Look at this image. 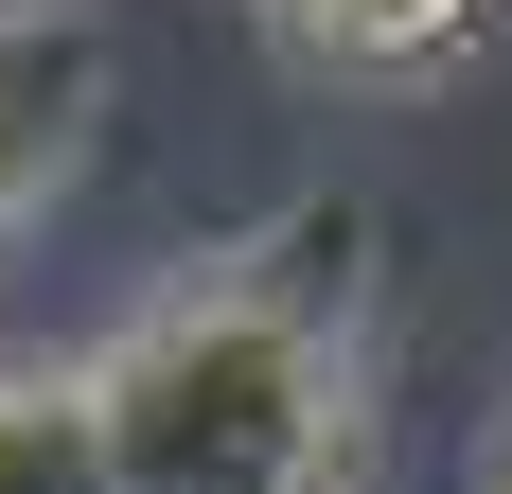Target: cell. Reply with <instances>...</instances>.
<instances>
[{
	"label": "cell",
	"instance_id": "1",
	"mask_svg": "<svg viewBox=\"0 0 512 494\" xmlns=\"http://www.w3.org/2000/svg\"><path fill=\"white\" fill-rule=\"evenodd\" d=\"M354 265H371L354 212H301V230L159 283L89 353L106 494H354V442H371Z\"/></svg>",
	"mask_w": 512,
	"mask_h": 494
},
{
	"label": "cell",
	"instance_id": "2",
	"mask_svg": "<svg viewBox=\"0 0 512 494\" xmlns=\"http://www.w3.org/2000/svg\"><path fill=\"white\" fill-rule=\"evenodd\" d=\"M89 106H106V36H89V18H0V247L71 195Z\"/></svg>",
	"mask_w": 512,
	"mask_h": 494
},
{
	"label": "cell",
	"instance_id": "3",
	"mask_svg": "<svg viewBox=\"0 0 512 494\" xmlns=\"http://www.w3.org/2000/svg\"><path fill=\"white\" fill-rule=\"evenodd\" d=\"M283 18V53H318V71H371V89H407V71H460L477 36H495V0H265Z\"/></svg>",
	"mask_w": 512,
	"mask_h": 494
},
{
	"label": "cell",
	"instance_id": "4",
	"mask_svg": "<svg viewBox=\"0 0 512 494\" xmlns=\"http://www.w3.org/2000/svg\"><path fill=\"white\" fill-rule=\"evenodd\" d=\"M0 494H106L89 371H0Z\"/></svg>",
	"mask_w": 512,
	"mask_h": 494
},
{
	"label": "cell",
	"instance_id": "5",
	"mask_svg": "<svg viewBox=\"0 0 512 494\" xmlns=\"http://www.w3.org/2000/svg\"><path fill=\"white\" fill-rule=\"evenodd\" d=\"M0 18H89V0H0Z\"/></svg>",
	"mask_w": 512,
	"mask_h": 494
},
{
	"label": "cell",
	"instance_id": "6",
	"mask_svg": "<svg viewBox=\"0 0 512 494\" xmlns=\"http://www.w3.org/2000/svg\"><path fill=\"white\" fill-rule=\"evenodd\" d=\"M495 494H512V459H495Z\"/></svg>",
	"mask_w": 512,
	"mask_h": 494
}]
</instances>
